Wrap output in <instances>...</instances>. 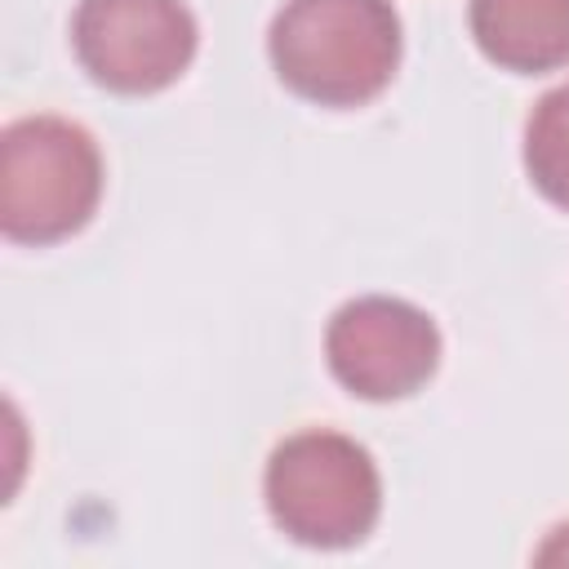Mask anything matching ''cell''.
<instances>
[{"label":"cell","mask_w":569,"mask_h":569,"mask_svg":"<svg viewBox=\"0 0 569 569\" xmlns=\"http://www.w3.org/2000/svg\"><path fill=\"white\" fill-rule=\"evenodd\" d=\"M525 169L529 182L569 213V84L538 98L525 124Z\"/></svg>","instance_id":"cell-7"},{"label":"cell","mask_w":569,"mask_h":569,"mask_svg":"<svg viewBox=\"0 0 569 569\" xmlns=\"http://www.w3.org/2000/svg\"><path fill=\"white\" fill-rule=\"evenodd\" d=\"M284 89L316 107H365L400 67L391 0H284L267 36Z\"/></svg>","instance_id":"cell-1"},{"label":"cell","mask_w":569,"mask_h":569,"mask_svg":"<svg viewBox=\"0 0 569 569\" xmlns=\"http://www.w3.org/2000/svg\"><path fill=\"white\" fill-rule=\"evenodd\" d=\"M196 18L182 0H80L71 49L93 84L142 98L169 89L196 58Z\"/></svg>","instance_id":"cell-4"},{"label":"cell","mask_w":569,"mask_h":569,"mask_svg":"<svg viewBox=\"0 0 569 569\" xmlns=\"http://www.w3.org/2000/svg\"><path fill=\"white\" fill-rule=\"evenodd\" d=\"M538 565H569V525L547 533V542L538 547Z\"/></svg>","instance_id":"cell-8"},{"label":"cell","mask_w":569,"mask_h":569,"mask_svg":"<svg viewBox=\"0 0 569 569\" xmlns=\"http://www.w3.org/2000/svg\"><path fill=\"white\" fill-rule=\"evenodd\" d=\"M333 378L360 400L413 396L440 365V329L427 311L400 298H356L325 329Z\"/></svg>","instance_id":"cell-5"},{"label":"cell","mask_w":569,"mask_h":569,"mask_svg":"<svg viewBox=\"0 0 569 569\" xmlns=\"http://www.w3.org/2000/svg\"><path fill=\"white\" fill-rule=\"evenodd\" d=\"M102 200V156L89 129L62 116L13 120L0 138V231L13 244L76 236Z\"/></svg>","instance_id":"cell-2"},{"label":"cell","mask_w":569,"mask_h":569,"mask_svg":"<svg viewBox=\"0 0 569 569\" xmlns=\"http://www.w3.org/2000/svg\"><path fill=\"white\" fill-rule=\"evenodd\" d=\"M467 22L480 53L502 71L569 67V0H471Z\"/></svg>","instance_id":"cell-6"},{"label":"cell","mask_w":569,"mask_h":569,"mask_svg":"<svg viewBox=\"0 0 569 569\" xmlns=\"http://www.w3.org/2000/svg\"><path fill=\"white\" fill-rule=\"evenodd\" d=\"M271 520L302 547H356L382 511V480L365 445L342 431H298L280 440L262 476Z\"/></svg>","instance_id":"cell-3"}]
</instances>
